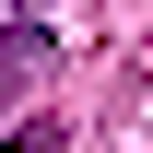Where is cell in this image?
Here are the masks:
<instances>
[{
	"mask_svg": "<svg viewBox=\"0 0 153 153\" xmlns=\"http://www.w3.org/2000/svg\"><path fill=\"white\" fill-rule=\"evenodd\" d=\"M24 71H47V36H36V24H24V36H0V94H12Z\"/></svg>",
	"mask_w": 153,
	"mask_h": 153,
	"instance_id": "cell-1",
	"label": "cell"
},
{
	"mask_svg": "<svg viewBox=\"0 0 153 153\" xmlns=\"http://www.w3.org/2000/svg\"><path fill=\"white\" fill-rule=\"evenodd\" d=\"M0 153H59V118H24V130L0 141Z\"/></svg>",
	"mask_w": 153,
	"mask_h": 153,
	"instance_id": "cell-2",
	"label": "cell"
}]
</instances>
